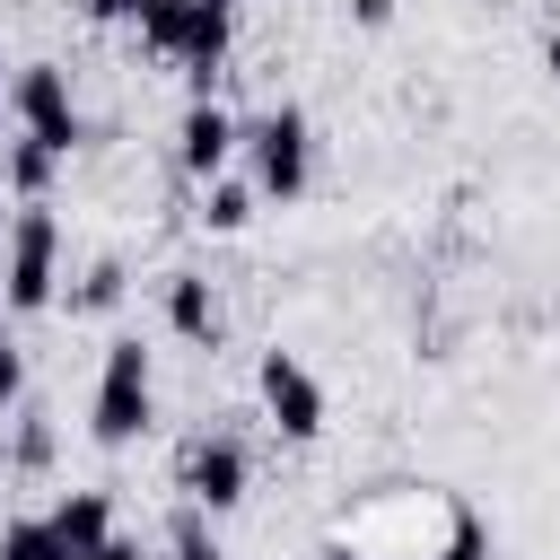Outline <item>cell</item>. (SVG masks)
Masks as SVG:
<instances>
[{
	"instance_id": "cell-1",
	"label": "cell",
	"mask_w": 560,
	"mask_h": 560,
	"mask_svg": "<svg viewBox=\"0 0 560 560\" xmlns=\"http://www.w3.org/2000/svg\"><path fill=\"white\" fill-rule=\"evenodd\" d=\"M140 52L184 61L192 96H210V79L228 70V9L219 0H149L140 9Z\"/></svg>"
},
{
	"instance_id": "cell-2",
	"label": "cell",
	"mask_w": 560,
	"mask_h": 560,
	"mask_svg": "<svg viewBox=\"0 0 560 560\" xmlns=\"http://www.w3.org/2000/svg\"><path fill=\"white\" fill-rule=\"evenodd\" d=\"M52 280H61V219L44 201H18L9 219V262H0V306L9 315H44L52 306Z\"/></svg>"
},
{
	"instance_id": "cell-3",
	"label": "cell",
	"mask_w": 560,
	"mask_h": 560,
	"mask_svg": "<svg viewBox=\"0 0 560 560\" xmlns=\"http://www.w3.org/2000/svg\"><path fill=\"white\" fill-rule=\"evenodd\" d=\"M149 411H158V394H149V350H140V332H122V341H105L96 402H88V438H96V446H131V438L149 429Z\"/></svg>"
},
{
	"instance_id": "cell-4",
	"label": "cell",
	"mask_w": 560,
	"mask_h": 560,
	"mask_svg": "<svg viewBox=\"0 0 560 560\" xmlns=\"http://www.w3.org/2000/svg\"><path fill=\"white\" fill-rule=\"evenodd\" d=\"M245 158H254V192L262 201H298L306 192V166H315V131L298 105H271L245 122Z\"/></svg>"
},
{
	"instance_id": "cell-5",
	"label": "cell",
	"mask_w": 560,
	"mask_h": 560,
	"mask_svg": "<svg viewBox=\"0 0 560 560\" xmlns=\"http://www.w3.org/2000/svg\"><path fill=\"white\" fill-rule=\"evenodd\" d=\"M9 114H18V131H26V140H44L52 158H70V149L88 140V122H79V96H70V70H61V61H26V70L9 79Z\"/></svg>"
},
{
	"instance_id": "cell-6",
	"label": "cell",
	"mask_w": 560,
	"mask_h": 560,
	"mask_svg": "<svg viewBox=\"0 0 560 560\" xmlns=\"http://www.w3.org/2000/svg\"><path fill=\"white\" fill-rule=\"evenodd\" d=\"M254 394H262V411H271V429L289 446H315L324 420H332V402H324V385H315V368L298 350H262L254 359Z\"/></svg>"
},
{
	"instance_id": "cell-7",
	"label": "cell",
	"mask_w": 560,
	"mask_h": 560,
	"mask_svg": "<svg viewBox=\"0 0 560 560\" xmlns=\"http://www.w3.org/2000/svg\"><path fill=\"white\" fill-rule=\"evenodd\" d=\"M236 149H245V122H236L219 96H192V105H184V122H175V166H184L192 184H219Z\"/></svg>"
},
{
	"instance_id": "cell-8",
	"label": "cell",
	"mask_w": 560,
	"mask_h": 560,
	"mask_svg": "<svg viewBox=\"0 0 560 560\" xmlns=\"http://www.w3.org/2000/svg\"><path fill=\"white\" fill-rule=\"evenodd\" d=\"M245 481H254V464H245V438H192L184 446V499L192 508H210V516H228L236 499H245Z\"/></svg>"
},
{
	"instance_id": "cell-9",
	"label": "cell",
	"mask_w": 560,
	"mask_h": 560,
	"mask_svg": "<svg viewBox=\"0 0 560 560\" xmlns=\"http://www.w3.org/2000/svg\"><path fill=\"white\" fill-rule=\"evenodd\" d=\"M166 332H175V341H192V350H219L228 315H219V298H210V280H201V271H166Z\"/></svg>"
},
{
	"instance_id": "cell-10",
	"label": "cell",
	"mask_w": 560,
	"mask_h": 560,
	"mask_svg": "<svg viewBox=\"0 0 560 560\" xmlns=\"http://www.w3.org/2000/svg\"><path fill=\"white\" fill-rule=\"evenodd\" d=\"M44 516H52L61 551H105V542H114V499H105V490H70V499H52Z\"/></svg>"
},
{
	"instance_id": "cell-11",
	"label": "cell",
	"mask_w": 560,
	"mask_h": 560,
	"mask_svg": "<svg viewBox=\"0 0 560 560\" xmlns=\"http://www.w3.org/2000/svg\"><path fill=\"white\" fill-rule=\"evenodd\" d=\"M52 166H61V158H52L44 140L18 131V140L0 149V184H9V201H44V192H52Z\"/></svg>"
},
{
	"instance_id": "cell-12",
	"label": "cell",
	"mask_w": 560,
	"mask_h": 560,
	"mask_svg": "<svg viewBox=\"0 0 560 560\" xmlns=\"http://www.w3.org/2000/svg\"><path fill=\"white\" fill-rule=\"evenodd\" d=\"M254 184H236V175H219V184H201V228L210 236H236V228H254Z\"/></svg>"
},
{
	"instance_id": "cell-13",
	"label": "cell",
	"mask_w": 560,
	"mask_h": 560,
	"mask_svg": "<svg viewBox=\"0 0 560 560\" xmlns=\"http://www.w3.org/2000/svg\"><path fill=\"white\" fill-rule=\"evenodd\" d=\"M429 560H490V525H481V508L446 499V542H438Z\"/></svg>"
},
{
	"instance_id": "cell-14",
	"label": "cell",
	"mask_w": 560,
	"mask_h": 560,
	"mask_svg": "<svg viewBox=\"0 0 560 560\" xmlns=\"http://www.w3.org/2000/svg\"><path fill=\"white\" fill-rule=\"evenodd\" d=\"M0 560H61L52 516H9V525H0Z\"/></svg>"
},
{
	"instance_id": "cell-15",
	"label": "cell",
	"mask_w": 560,
	"mask_h": 560,
	"mask_svg": "<svg viewBox=\"0 0 560 560\" xmlns=\"http://www.w3.org/2000/svg\"><path fill=\"white\" fill-rule=\"evenodd\" d=\"M122 289H131V271L105 254V262H88V280H79V298H70V306H79V315H114V306H122Z\"/></svg>"
},
{
	"instance_id": "cell-16",
	"label": "cell",
	"mask_w": 560,
	"mask_h": 560,
	"mask_svg": "<svg viewBox=\"0 0 560 560\" xmlns=\"http://www.w3.org/2000/svg\"><path fill=\"white\" fill-rule=\"evenodd\" d=\"M18 464H26V472H44V464H52V420H44L35 402L18 411Z\"/></svg>"
},
{
	"instance_id": "cell-17",
	"label": "cell",
	"mask_w": 560,
	"mask_h": 560,
	"mask_svg": "<svg viewBox=\"0 0 560 560\" xmlns=\"http://www.w3.org/2000/svg\"><path fill=\"white\" fill-rule=\"evenodd\" d=\"M9 402H26V359H18V341H9V324H0V411Z\"/></svg>"
},
{
	"instance_id": "cell-18",
	"label": "cell",
	"mask_w": 560,
	"mask_h": 560,
	"mask_svg": "<svg viewBox=\"0 0 560 560\" xmlns=\"http://www.w3.org/2000/svg\"><path fill=\"white\" fill-rule=\"evenodd\" d=\"M79 9H88L96 26H140V9H149V0H79Z\"/></svg>"
},
{
	"instance_id": "cell-19",
	"label": "cell",
	"mask_w": 560,
	"mask_h": 560,
	"mask_svg": "<svg viewBox=\"0 0 560 560\" xmlns=\"http://www.w3.org/2000/svg\"><path fill=\"white\" fill-rule=\"evenodd\" d=\"M166 560H219V542H210V534H201V525L184 516V525H175V551H166Z\"/></svg>"
},
{
	"instance_id": "cell-20",
	"label": "cell",
	"mask_w": 560,
	"mask_h": 560,
	"mask_svg": "<svg viewBox=\"0 0 560 560\" xmlns=\"http://www.w3.org/2000/svg\"><path fill=\"white\" fill-rule=\"evenodd\" d=\"M350 18H359V26L376 35V26H394V0H350Z\"/></svg>"
},
{
	"instance_id": "cell-21",
	"label": "cell",
	"mask_w": 560,
	"mask_h": 560,
	"mask_svg": "<svg viewBox=\"0 0 560 560\" xmlns=\"http://www.w3.org/2000/svg\"><path fill=\"white\" fill-rule=\"evenodd\" d=\"M542 79H551V88H560V26H551V35H542Z\"/></svg>"
},
{
	"instance_id": "cell-22",
	"label": "cell",
	"mask_w": 560,
	"mask_h": 560,
	"mask_svg": "<svg viewBox=\"0 0 560 560\" xmlns=\"http://www.w3.org/2000/svg\"><path fill=\"white\" fill-rule=\"evenodd\" d=\"M315 560H368V551H359V542H324Z\"/></svg>"
},
{
	"instance_id": "cell-23",
	"label": "cell",
	"mask_w": 560,
	"mask_h": 560,
	"mask_svg": "<svg viewBox=\"0 0 560 560\" xmlns=\"http://www.w3.org/2000/svg\"><path fill=\"white\" fill-rule=\"evenodd\" d=\"M9 219H18V201H9V184H0V228H9Z\"/></svg>"
},
{
	"instance_id": "cell-24",
	"label": "cell",
	"mask_w": 560,
	"mask_h": 560,
	"mask_svg": "<svg viewBox=\"0 0 560 560\" xmlns=\"http://www.w3.org/2000/svg\"><path fill=\"white\" fill-rule=\"evenodd\" d=\"M0 114H9V61H0Z\"/></svg>"
},
{
	"instance_id": "cell-25",
	"label": "cell",
	"mask_w": 560,
	"mask_h": 560,
	"mask_svg": "<svg viewBox=\"0 0 560 560\" xmlns=\"http://www.w3.org/2000/svg\"><path fill=\"white\" fill-rule=\"evenodd\" d=\"M219 9H236V0H219Z\"/></svg>"
}]
</instances>
